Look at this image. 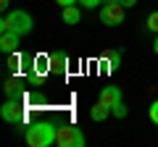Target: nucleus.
<instances>
[{"label": "nucleus", "instance_id": "16", "mask_svg": "<svg viewBox=\"0 0 158 147\" xmlns=\"http://www.w3.org/2000/svg\"><path fill=\"white\" fill-rule=\"evenodd\" d=\"M148 110H150V121H153V124L158 126V100H153V102H150V108H148Z\"/></svg>", "mask_w": 158, "mask_h": 147}, {"label": "nucleus", "instance_id": "10", "mask_svg": "<svg viewBox=\"0 0 158 147\" xmlns=\"http://www.w3.org/2000/svg\"><path fill=\"white\" fill-rule=\"evenodd\" d=\"M61 18H63V24H79L82 21V11L77 6H66L63 13H61Z\"/></svg>", "mask_w": 158, "mask_h": 147}, {"label": "nucleus", "instance_id": "22", "mask_svg": "<svg viewBox=\"0 0 158 147\" xmlns=\"http://www.w3.org/2000/svg\"><path fill=\"white\" fill-rule=\"evenodd\" d=\"M153 53L158 55V34H156V40H153Z\"/></svg>", "mask_w": 158, "mask_h": 147}, {"label": "nucleus", "instance_id": "17", "mask_svg": "<svg viewBox=\"0 0 158 147\" xmlns=\"http://www.w3.org/2000/svg\"><path fill=\"white\" fill-rule=\"evenodd\" d=\"M29 87H42V74L34 71L32 76H29Z\"/></svg>", "mask_w": 158, "mask_h": 147}, {"label": "nucleus", "instance_id": "21", "mask_svg": "<svg viewBox=\"0 0 158 147\" xmlns=\"http://www.w3.org/2000/svg\"><path fill=\"white\" fill-rule=\"evenodd\" d=\"M8 6H11V0H0V8L3 11H8Z\"/></svg>", "mask_w": 158, "mask_h": 147}, {"label": "nucleus", "instance_id": "2", "mask_svg": "<svg viewBox=\"0 0 158 147\" xmlns=\"http://www.w3.org/2000/svg\"><path fill=\"white\" fill-rule=\"evenodd\" d=\"M34 26L32 16H29L27 11H21V8H16V11H6V16L0 18V32H16V34H29Z\"/></svg>", "mask_w": 158, "mask_h": 147}, {"label": "nucleus", "instance_id": "8", "mask_svg": "<svg viewBox=\"0 0 158 147\" xmlns=\"http://www.w3.org/2000/svg\"><path fill=\"white\" fill-rule=\"evenodd\" d=\"M3 89H6V97H11V100H21V95H24V81L16 79V76H8V79L3 81Z\"/></svg>", "mask_w": 158, "mask_h": 147}, {"label": "nucleus", "instance_id": "13", "mask_svg": "<svg viewBox=\"0 0 158 147\" xmlns=\"http://www.w3.org/2000/svg\"><path fill=\"white\" fill-rule=\"evenodd\" d=\"M145 26L150 29L153 34H158V11H153L150 16H148V21H145Z\"/></svg>", "mask_w": 158, "mask_h": 147}, {"label": "nucleus", "instance_id": "1", "mask_svg": "<svg viewBox=\"0 0 158 147\" xmlns=\"http://www.w3.org/2000/svg\"><path fill=\"white\" fill-rule=\"evenodd\" d=\"M56 134H58V124L37 121V124L24 129V142L29 147H53L56 145Z\"/></svg>", "mask_w": 158, "mask_h": 147}, {"label": "nucleus", "instance_id": "4", "mask_svg": "<svg viewBox=\"0 0 158 147\" xmlns=\"http://www.w3.org/2000/svg\"><path fill=\"white\" fill-rule=\"evenodd\" d=\"M0 116H3V121L11 126H21L24 118H27V110H24L21 100H11L8 97L6 102H3V108H0Z\"/></svg>", "mask_w": 158, "mask_h": 147}, {"label": "nucleus", "instance_id": "19", "mask_svg": "<svg viewBox=\"0 0 158 147\" xmlns=\"http://www.w3.org/2000/svg\"><path fill=\"white\" fill-rule=\"evenodd\" d=\"M56 3H58V6H61V8H66V6H77L79 0H56Z\"/></svg>", "mask_w": 158, "mask_h": 147}, {"label": "nucleus", "instance_id": "11", "mask_svg": "<svg viewBox=\"0 0 158 147\" xmlns=\"http://www.w3.org/2000/svg\"><path fill=\"white\" fill-rule=\"evenodd\" d=\"M108 113H111V108H106V105H100V102H98V105L90 110V118H92V121H106Z\"/></svg>", "mask_w": 158, "mask_h": 147}, {"label": "nucleus", "instance_id": "15", "mask_svg": "<svg viewBox=\"0 0 158 147\" xmlns=\"http://www.w3.org/2000/svg\"><path fill=\"white\" fill-rule=\"evenodd\" d=\"M127 113H129V110H127L124 102H118V105L111 108V116H116V118H127Z\"/></svg>", "mask_w": 158, "mask_h": 147}, {"label": "nucleus", "instance_id": "7", "mask_svg": "<svg viewBox=\"0 0 158 147\" xmlns=\"http://www.w3.org/2000/svg\"><path fill=\"white\" fill-rule=\"evenodd\" d=\"M19 42H21V34H16V32H0V50L6 53V55L19 50Z\"/></svg>", "mask_w": 158, "mask_h": 147}, {"label": "nucleus", "instance_id": "12", "mask_svg": "<svg viewBox=\"0 0 158 147\" xmlns=\"http://www.w3.org/2000/svg\"><path fill=\"white\" fill-rule=\"evenodd\" d=\"M21 61H24V58H21V53H8V63H6V66L8 68H11V71H19V66H21Z\"/></svg>", "mask_w": 158, "mask_h": 147}, {"label": "nucleus", "instance_id": "9", "mask_svg": "<svg viewBox=\"0 0 158 147\" xmlns=\"http://www.w3.org/2000/svg\"><path fill=\"white\" fill-rule=\"evenodd\" d=\"M66 66H69V55L66 53H50V71H58V74H66Z\"/></svg>", "mask_w": 158, "mask_h": 147}, {"label": "nucleus", "instance_id": "6", "mask_svg": "<svg viewBox=\"0 0 158 147\" xmlns=\"http://www.w3.org/2000/svg\"><path fill=\"white\" fill-rule=\"evenodd\" d=\"M100 105H106V108H113V105H118L121 102V87H103L100 89Z\"/></svg>", "mask_w": 158, "mask_h": 147}, {"label": "nucleus", "instance_id": "20", "mask_svg": "<svg viewBox=\"0 0 158 147\" xmlns=\"http://www.w3.org/2000/svg\"><path fill=\"white\" fill-rule=\"evenodd\" d=\"M118 3H121L124 8H135L137 6V0H118Z\"/></svg>", "mask_w": 158, "mask_h": 147}, {"label": "nucleus", "instance_id": "23", "mask_svg": "<svg viewBox=\"0 0 158 147\" xmlns=\"http://www.w3.org/2000/svg\"><path fill=\"white\" fill-rule=\"evenodd\" d=\"M106 3H118V0H106Z\"/></svg>", "mask_w": 158, "mask_h": 147}, {"label": "nucleus", "instance_id": "3", "mask_svg": "<svg viewBox=\"0 0 158 147\" xmlns=\"http://www.w3.org/2000/svg\"><path fill=\"white\" fill-rule=\"evenodd\" d=\"M56 145L58 147H85V134L77 124H58Z\"/></svg>", "mask_w": 158, "mask_h": 147}, {"label": "nucleus", "instance_id": "14", "mask_svg": "<svg viewBox=\"0 0 158 147\" xmlns=\"http://www.w3.org/2000/svg\"><path fill=\"white\" fill-rule=\"evenodd\" d=\"M106 58L111 61V66H113V68L121 66V50H108V53H106Z\"/></svg>", "mask_w": 158, "mask_h": 147}, {"label": "nucleus", "instance_id": "18", "mask_svg": "<svg viewBox=\"0 0 158 147\" xmlns=\"http://www.w3.org/2000/svg\"><path fill=\"white\" fill-rule=\"evenodd\" d=\"M82 3V8H100V3H106V0H79Z\"/></svg>", "mask_w": 158, "mask_h": 147}, {"label": "nucleus", "instance_id": "5", "mask_svg": "<svg viewBox=\"0 0 158 147\" xmlns=\"http://www.w3.org/2000/svg\"><path fill=\"white\" fill-rule=\"evenodd\" d=\"M124 11L127 8L121 3H103L100 8V21L106 26H118V24H124Z\"/></svg>", "mask_w": 158, "mask_h": 147}]
</instances>
